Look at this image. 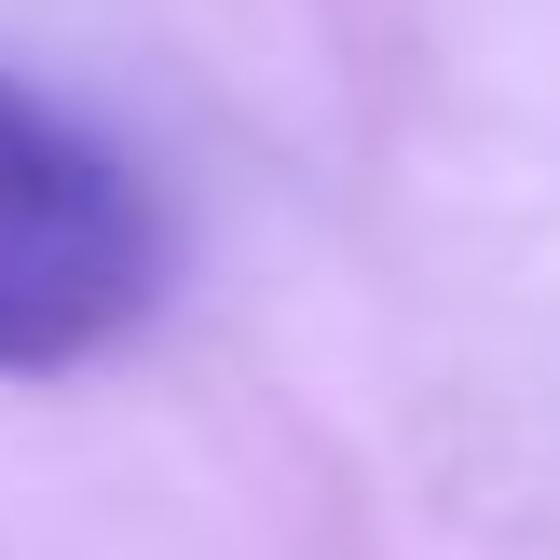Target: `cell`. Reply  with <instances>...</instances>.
I'll return each mask as SVG.
<instances>
[{
	"label": "cell",
	"instance_id": "1",
	"mask_svg": "<svg viewBox=\"0 0 560 560\" xmlns=\"http://www.w3.org/2000/svg\"><path fill=\"white\" fill-rule=\"evenodd\" d=\"M164 301V206L96 124L0 69V383L124 355Z\"/></svg>",
	"mask_w": 560,
	"mask_h": 560
}]
</instances>
